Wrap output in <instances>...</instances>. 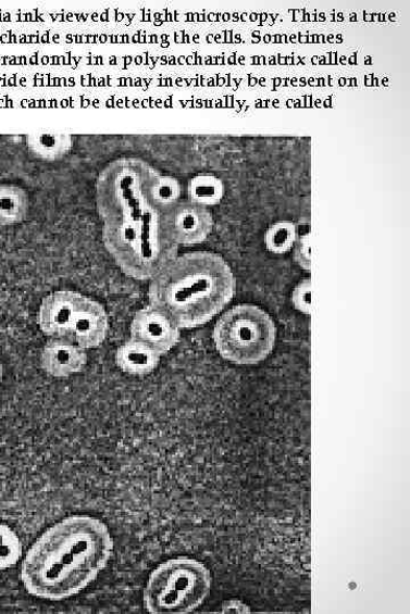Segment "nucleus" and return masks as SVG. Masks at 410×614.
<instances>
[{
	"label": "nucleus",
	"instance_id": "f257e3e1",
	"mask_svg": "<svg viewBox=\"0 0 410 614\" xmlns=\"http://www.w3.org/2000/svg\"><path fill=\"white\" fill-rule=\"evenodd\" d=\"M158 175L149 163L123 158L109 163L96 181L105 248L123 273L136 280H151L178 255L163 214L149 200Z\"/></svg>",
	"mask_w": 410,
	"mask_h": 614
},
{
	"label": "nucleus",
	"instance_id": "f03ea898",
	"mask_svg": "<svg viewBox=\"0 0 410 614\" xmlns=\"http://www.w3.org/2000/svg\"><path fill=\"white\" fill-rule=\"evenodd\" d=\"M112 553L107 525L89 515H74L37 539L22 563L21 578L32 596L61 601L98 578Z\"/></svg>",
	"mask_w": 410,
	"mask_h": 614
},
{
	"label": "nucleus",
	"instance_id": "7ed1b4c3",
	"mask_svg": "<svg viewBox=\"0 0 410 614\" xmlns=\"http://www.w3.org/2000/svg\"><path fill=\"white\" fill-rule=\"evenodd\" d=\"M235 291V276L221 255L195 252L177 255L151 279L149 299L181 329H192L219 315Z\"/></svg>",
	"mask_w": 410,
	"mask_h": 614
},
{
	"label": "nucleus",
	"instance_id": "20e7f679",
	"mask_svg": "<svg viewBox=\"0 0 410 614\" xmlns=\"http://www.w3.org/2000/svg\"><path fill=\"white\" fill-rule=\"evenodd\" d=\"M211 589V575L203 563L176 557L160 564L144 591V606L153 614L189 613L203 604Z\"/></svg>",
	"mask_w": 410,
	"mask_h": 614
},
{
	"label": "nucleus",
	"instance_id": "39448f33",
	"mask_svg": "<svg viewBox=\"0 0 410 614\" xmlns=\"http://www.w3.org/2000/svg\"><path fill=\"white\" fill-rule=\"evenodd\" d=\"M213 341L225 360L239 365L257 364L273 352L276 326L271 315L259 306L240 304L216 322Z\"/></svg>",
	"mask_w": 410,
	"mask_h": 614
},
{
	"label": "nucleus",
	"instance_id": "423d86ee",
	"mask_svg": "<svg viewBox=\"0 0 410 614\" xmlns=\"http://www.w3.org/2000/svg\"><path fill=\"white\" fill-rule=\"evenodd\" d=\"M163 224L178 248H189L207 240L212 233L213 217L209 209L186 200L163 214Z\"/></svg>",
	"mask_w": 410,
	"mask_h": 614
},
{
	"label": "nucleus",
	"instance_id": "0eeeda50",
	"mask_svg": "<svg viewBox=\"0 0 410 614\" xmlns=\"http://www.w3.org/2000/svg\"><path fill=\"white\" fill-rule=\"evenodd\" d=\"M181 330L164 312L149 305L135 314L131 335L132 339L144 343L162 356L177 346Z\"/></svg>",
	"mask_w": 410,
	"mask_h": 614
},
{
	"label": "nucleus",
	"instance_id": "6e6552de",
	"mask_svg": "<svg viewBox=\"0 0 410 614\" xmlns=\"http://www.w3.org/2000/svg\"><path fill=\"white\" fill-rule=\"evenodd\" d=\"M85 297L77 291L59 290L47 297L39 310L40 330L51 337H67Z\"/></svg>",
	"mask_w": 410,
	"mask_h": 614
},
{
	"label": "nucleus",
	"instance_id": "1a4fd4ad",
	"mask_svg": "<svg viewBox=\"0 0 410 614\" xmlns=\"http://www.w3.org/2000/svg\"><path fill=\"white\" fill-rule=\"evenodd\" d=\"M87 363L86 350L67 337H52L41 352V366L46 374L66 378L78 374Z\"/></svg>",
	"mask_w": 410,
	"mask_h": 614
},
{
	"label": "nucleus",
	"instance_id": "9d476101",
	"mask_svg": "<svg viewBox=\"0 0 410 614\" xmlns=\"http://www.w3.org/2000/svg\"><path fill=\"white\" fill-rule=\"evenodd\" d=\"M108 333L109 316L104 308L85 297L72 324L70 337L84 350H90L101 347Z\"/></svg>",
	"mask_w": 410,
	"mask_h": 614
},
{
	"label": "nucleus",
	"instance_id": "9b49d317",
	"mask_svg": "<svg viewBox=\"0 0 410 614\" xmlns=\"http://www.w3.org/2000/svg\"><path fill=\"white\" fill-rule=\"evenodd\" d=\"M161 355L131 338L120 347L115 361L122 371L133 376H147L152 374L159 365Z\"/></svg>",
	"mask_w": 410,
	"mask_h": 614
},
{
	"label": "nucleus",
	"instance_id": "f8f14e48",
	"mask_svg": "<svg viewBox=\"0 0 410 614\" xmlns=\"http://www.w3.org/2000/svg\"><path fill=\"white\" fill-rule=\"evenodd\" d=\"M27 147L35 159L54 162L70 153L74 147V138L64 133L39 131L27 137Z\"/></svg>",
	"mask_w": 410,
	"mask_h": 614
},
{
	"label": "nucleus",
	"instance_id": "ddd939ff",
	"mask_svg": "<svg viewBox=\"0 0 410 614\" xmlns=\"http://www.w3.org/2000/svg\"><path fill=\"white\" fill-rule=\"evenodd\" d=\"M29 206V195L21 186L0 185V226L21 224L28 216Z\"/></svg>",
	"mask_w": 410,
	"mask_h": 614
},
{
	"label": "nucleus",
	"instance_id": "4468645a",
	"mask_svg": "<svg viewBox=\"0 0 410 614\" xmlns=\"http://www.w3.org/2000/svg\"><path fill=\"white\" fill-rule=\"evenodd\" d=\"M225 193V187L220 178L203 174L189 180L187 185V201L203 208L219 205Z\"/></svg>",
	"mask_w": 410,
	"mask_h": 614
},
{
	"label": "nucleus",
	"instance_id": "2eb2a0df",
	"mask_svg": "<svg viewBox=\"0 0 410 614\" xmlns=\"http://www.w3.org/2000/svg\"><path fill=\"white\" fill-rule=\"evenodd\" d=\"M182 198V186L173 177L161 176L153 179L149 188V200L152 206L164 214L173 209Z\"/></svg>",
	"mask_w": 410,
	"mask_h": 614
},
{
	"label": "nucleus",
	"instance_id": "dca6fc26",
	"mask_svg": "<svg viewBox=\"0 0 410 614\" xmlns=\"http://www.w3.org/2000/svg\"><path fill=\"white\" fill-rule=\"evenodd\" d=\"M298 238L297 226L289 221H278L264 236L268 249L274 254H285L294 249Z\"/></svg>",
	"mask_w": 410,
	"mask_h": 614
},
{
	"label": "nucleus",
	"instance_id": "f3484780",
	"mask_svg": "<svg viewBox=\"0 0 410 614\" xmlns=\"http://www.w3.org/2000/svg\"><path fill=\"white\" fill-rule=\"evenodd\" d=\"M22 551L17 535L8 525L0 524V571L15 566L22 556Z\"/></svg>",
	"mask_w": 410,
	"mask_h": 614
},
{
	"label": "nucleus",
	"instance_id": "a211bd4d",
	"mask_svg": "<svg viewBox=\"0 0 410 614\" xmlns=\"http://www.w3.org/2000/svg\"><path fill=\"white\" fill-rule=\"evenodd\" d=\"M295 260L300 267L309 272L311 265V242L310 235L308 233L302 236L298 235L296 243L294 246Z\"/></svg>",
	"mask_w": 410,
	"mask_h": 614
},
{
	"label": "nucleus",
	"instance_id": "6ab92c4d",
	"mask_svg": "<svg viewBox=\"0 0 410 614\" xmlns=\"http://www.w3.org/2000/svg\"><path fill=\"white\" fill-rule=\"evenodd\" d=\"M293 303L295 308L309 314L311 310V287L308 279L301 281L293 292Z\"/></svg>",
	"mask_w": 410,
	"mask_h": 614
},
{
	"label": "nucleus",
	"instance_id": "aec40b11",
	"mask_svg": "<svg viewBox=\"0 0 410 614\" xmlns=\"http://www.w3.org/2000/svg\"><path fill=\"white\" fill-rule=\"evenodd\" d=\"M3 374H4L3 363L2 360H0V383H2L3 380Z\"/></svg>",
	"mask_w": 410,
	"mask_h": 614
}]
</instances>
